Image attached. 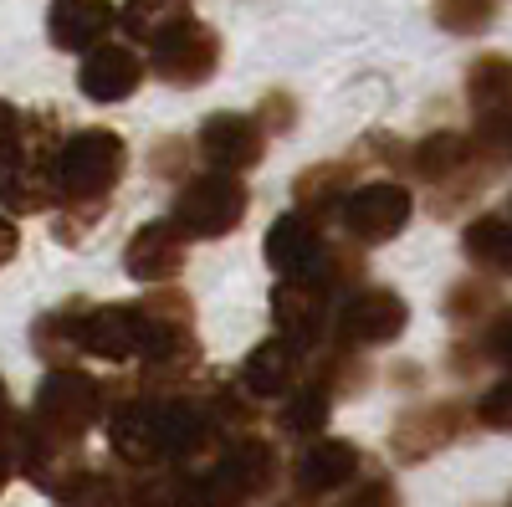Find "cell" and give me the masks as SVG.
Instances as JSON below:
<instances>
[{
    "instance_id": "cell-22",
    "label": "cell",
    "mask_w": 512,
    "mask_h": 507,
    "mask_svg": "<svg viewBox=\"0 0 512 507\" xmlns=\"http://www.w3.org/2000/svg\"><path fill=\"white\" fill-rule=\"evenodd\" d=\"M328 415H333V390L323 385V379H297V385L282 395V410H277V426L282 436H297V441H313L323 436L328 426Z\"/></svg>"
},
{
    "instance_id": "cell-30",
    "label": "cell",
    "mask_w": 512,
    "mask_h": 507,
    "mask_svg": "<svg viewBox=\"0 0 512 507\" xmlns=\"http://www.w3.org/2000/svg\"><path fill=\"white\" fill-rule=\"evenodd\" d=\"M123 507H180V472L175 467H139V477L123 487Z\"/></svg>"
},
{
    "instance_id": "cell-14",
    "label": "cell",
    "mask_w": 512,
    "mask_h": 507,
    "mask_svg": "<svg viewBox=\"0 0 512 507\" xmlns=\"http://www.w3.org/2000/svg\"><path fill=\"white\" fill-rule=\"evenodd\" d=\"M364 467V451L354 441H338V436H318L303 446V456L292 461V482L297 492L308 497H328V492H344Z\"/></svg>"
},
{
    "instance_id": "cell-32",
    "label": "cell",
    "mask_w": 512,
    "mask_h": 507,
    "mask_svg": "<svg viewBox=\"0 0 512 507\" xmlns=\"http://www.w3.org/2000/svg\"><path fill=\"white\" fill-rule=\"evenodd\" d=\"M338 507H400V487L390 477H364L344 487V502Z\"/></svg>"
},
{
    "instance_id": "cell-6",
    "label": "cell",
    "mask_w": 512,
    "mask_h": 507,
    "mask_svg": "<svg viewBox=\"0 0 512 507\" xmlns=\"http://www.w3.org/2000/svg\"><path fill=\"white\" fill-rule=\"evenodd\" d=\"M466 98H472V149L487 169H497L507 159V123H512V72L502 52H487L466 72Z\"/></svg>"
},
{
    "instance_id": "cell-11",
    "label": "cell",
    "mask_w": 512,
    "mask_h": 507,
    "mask_svg": "<svg viewBox=\"0 0 512 507\" xmlns=\"http://www.w3.org/2000/svg\"><path fill=\"white\" fill-rule=\"evenodd\" d=\"M195 154L221 175H246L267 154V129L251 113H210L195 134Z\"/></svg>"
},
{
    "instance_id": "cell-13",
    "label": "cell",
    "mask_w": 512,
    "mask_h": 507,
    "mask_svg": "<svg viewBox=\"0 0 512 507\" xmlns=\"http://www.w3.org/2000/svg\"><path fill=\"white\" fill-rule=\"evenodd\" d=\"M210 467L231 482V492H236L241 502H256V497H267L272 482L282 477V456H277V446L262 441V436H231V441L216 451V461H210Z\"/></svg>"
},
{
    "instance_id": "cell-4",
    "label": "cell",
    "mask_w": 512,
    "mask_h": 507,
    "mask_svg": "<svg viewBox=\"0 0 512 507\" xmlns=\"http://www.w3.org/2000/svg\"><path fill=\"white\" fill-rule=\"evenodd\" d=\"M108 390V446L123 467H159L169 436H164V395H139L134 385H103Z\"/></svg>"
},
{
    "instance_id": "cell-18",
    "label": "cell",
    "mask_w": 512,
    "mask_h": 507,
    "mask_svg": "<svg viewBox=\"0 0 512 507\" xmlns=\"http://www.w3.org/2000/svg\"><path fill=\"white\" fill-rule=\"evenodd\" d=\"M461 431V410L456 405H415L395 420V431H390V451L400 461H425V456H436L441 446H451Z\"/></svg>"
},
{
    "instance_id": "cell-16",
    "label": "cell",
    "mask_w": 512,
    "mask_h": 507,
    "mask_svg": "<svg viewBox=\"0 0 512 507\" xmlns=\"http://www.w3.org/2000/svg\"><path fill=\"white\" fill-rule=\"evenodd\" d=\"M113 21H118V6L113 0H52L47 11V36L57 52H93L113 36Z\"/></svg>"
},
{
    "instance_id": "cell-3",
    "label": "cell",
    "mask_w": 512,
    "mask_h": 507,
    "mask_svg": "<svg viewBox=\"0 0 512 507\" xmlns=\"http://www.w3.org/2000/svg\"><path fill=\"white\" fill-rule=\"evenodd\" d=\"M251 210V190L241 185V175H221V169H210V175H195L180 185L175 195V231L185 241H221L231 236Z\"/></svg>"
},
{
    "instance_id": "cell-5",
    "label": "cell",
    "mask_w": 512,
    "mask_h": 507,
    "mask_svg": "<svg viewBox=\"0 0 512 507\" xmlns=\"http://www.w3.org/2000/svg\"><path fill=\"white\" fill-rule=\"evenodd\" d=\"M216 67H221V36L216 26H205L195 16L164 26L149 41V62H144V72H154L169 88H205L216 77Z\"/></svg>"
},
{
    "instance_id": "cell-15",
    "label": "cell",
    "mask_w": 512,
    "mask_h": 507,
    "mask_svg": "<svg viewBox=\"0 0 512 507\" xmlns=\"http://www.w3.org/2000/svg\"><path fill=\"white\" fill-rule=\"evenodd\" d=\"M180 267H185V236L175 231V221H149L123 246V272L134 282H144V287H159L169 277H180Z\"/></svg>"
},
{
    "instance_id": "cell-20",
    "label": "cell",
    "mask_w": 512,
    "mask_h": 507,
    "mask_svg": "<svg viewBox=\"0 0 512 507\" xmlns=\"http://www.w3.org/2000/svg\"><path fill=\"white\" fill-rule=\"evenodd\" d=\"M297 364H303V354H297L287 338H262L246 359H241V374H236V385L241 395L251 400H282L292 385H297Z\"/></svg>"
},
{
    "instance_id": "cell-12",
    "label": "cell",
    "mask_w": 512,
    "mask_h": 507,
    "mask_svg": "<svg viewBox=\"0 0 512 507\" xmlns=\"http://www.w3.org/2000/svg\"><path fill=\"white\" fill-rule=\"evenodd\" d=\"M144 82V57L123 41H103V47L82 52V67H77V88L88 103H123L134 98Z\"/></svg>"
},
{
    "instance_id": "cell-10",
    "label": "cell",
    "mask_w": 512,
    "mask_h": 507,
    "mask_svg": "<svg viewBox=\"0 0 512 507\" xmlns=\"http://www.w3.org/2000/svg\"><path fill=\"white\" fill-rule=\"evenodd\" d=\"M149 349V313L139 303H88L82 318V354L103 364H134Z\"/></svg>"
},
{
    "instance_id": "cell-28",
    "label": "cell",
    "mask_w": 512,
    "mask_h": 507,
    "mask_svg": "<svg viewBox=\"0 0 512 507\" xmlns=\"http://www.w3.org/2000/svg\"><path fill=\"white\" fill-rule=\"evenodd\" d=\"M497 313H502V298H497V287L487 277H466V282H456L446 292V318L456 328H482Z\"/></svg>"
},
{
    "instance_id": "cell-33",
    "label": "cell",
    "mask_w": 512,
    "mask_h": 507,
    "mask_svg": "<svg viewBox=\"0 0 512 507\" xmlns=\"http://www.w3.org/2000/svg\"><path fill=\"white\" fill-rule=\"evenodd\" d=\"M477 426L487 431H507V420H512V379H497V385L487 395H477Z\"/></svg>"
},
{
    "instance_id": "cell-27",
    "label": "cell",
    "mask_w": 512,
    "mask_h": 507,
    "mask_svg": "<svg viewBox=\"0 0 512 507\" xmlns=\"http://www.w3.org/2000/svg\"><path fill=\"white\" fill-rule=\"evenodd\" d=\"M190 16V0H128V6H118V31L128 41H139V47H149V41L164 31V26H175Z\"/></svg>"
},
{
    "instance_id": "cell-1",
    "label": "cell",
    "mask_w": 512,
    "mask_h": 507,
    "mask_svg": "<svg viewBox=\"0 0 512 507\" xmlns=\"http://www.w3.org/2000/svg\"><path fill=\"white\" fill-rule=\"evenodd\" d=\"M123 169H128V144L103 129V123H93V129H77L62 139L57 149V164H52V175H57V200L77 205V210H108L118 180H123Z\"/></svg>"
},
{
    "instance_id": "cell-17",
    "label": "cell",
    "mask_w": 512,
    "mask_h": 507,
    "mask_svg": "<svg viewBox=\"0 0 512 507\" xmlns=\"http://www.w3.org/2000/svg\"><path fill=\"white\" fill-rule=\"evenodd\" d=\"M323 251V226L313 216H303V210H287V216H277L262 236V257L277 277H308L313 262Z\"/></svg>"
},
{
    "instance_id": "cell-9",
    "label": "cell",
    "mask_w": 512,
    "mask_h": 507,
    "mask_svg": "<svg viewBox=\"0 0 512 507\" xmlns=\"http://www.w3.org/2000/svg\"><path fill=\"white\" fill-rule=\"evenodd\" d=\"M272 323H277V338H287L297 354H313L328 338L333 298L323 292L318 277H277V287H272Z\"/></svg>"
},
{
    "instance_id": "cell-21",
    "label": "cell",
    "mask_w": 512,
    "mask_h": 507,
    "mask_svg": "<svg viewBox=\"0 0 512 507\" xmlns=\"http://www.w3.org/2000/svg\"><path fill=\"white\" fill-rule=\"evenodd\" d=\"M185 395H190V405L200 410V420H205V426L216 431L221 441L246 436V431H251V420H256V400L241 395V385H231V379H205L200 390L185 385Z\"/></svg>"
},
{
    "instance_id": "cell-37",
    "label": "cell",
    "mask_w": 512,
    "mask_h": 507,
    "mask_svg": "<svg viewBox=\"0 0 512 507\" xmlns=\"http://www.w3.org/2000/svg\"><path fill=\"white\" fill-rule=\"evenodd\" d=\"M11 415V395H6V379H0V420Z\"/></svg>"
},
{
    "instance_id": "cell-24",
    "label": "cell",
    "mask_w": 512,
    "mask_h": 507,
    "mask_svg": "<svg viewBox=\"0 0 512 507\" xmlns=\"http://www.w3.org/2000/svg\"><path fill=\"white\" fill-rule=\"evenodd\" d=\"M461 251H466V262H472L482 277H502L512 267V231H507L502 210H487V216H477L472 226H466Z\"/></svg>"
},
{
    "instance_id": "cell-8",
    "label": "cell",
    "mask_w": 512,
    "mask_h": 507,
    "mask_svg": "<svg viewBox=\"0 0 512 507\" xmlns=\"http://www.w3.org/2000/svg\"><path fill=\"white\" fill-rule=\"evenodd\" d=\"M405 323H410V308H405L400 292H390V287H354L328 328L338 333L344 349H374V344H395V338L405 333Z\"/></svg>"
},
{
    "instance_id": "cell-25",
    "label": "cell",
    "mask_w": 512,
    "mask_h": 507,
    "mask_svg": "<svg viewBox=\"0 0 512 507\" xmlns=\"http://www.w3.org/2000/svg\"><path fill=\"white\" fill-rule=\"evenodd\" d=\"M297 210L303 216H313V221H323V216H333L338 205H344V195L354 190V164H313V169H303L297 175Z\"/></svg>"
},
{
    "instance_id": "cell-29",
    "label": "cell",
    "mask_w": 512,
    "mask_h": 507,
    "mask_svg": "<svg viewBox=\"0 0 512 507\" xmlns=\"http://www.w3.org/2000/svg\"><path fill=\"white\" fill-rule=\"evenodd\" d=\"M57 507H123V487L108 477V472H72L57 492Z\"/></svg>"
},
{
    "instance_id": "cell-34",
    "label": "cell",
    "mask_w": 512,
    "mask_h": 507,
    "mask_svg": "<svg viewBox=\"0 0 512 507\" xmlns=\"http://www.w3.org/2000/svg\"><path fill=\"white\" fill-rule=\"evenodd\" d=\"M16 134H21V108L0 98V159L16 149Z\"/></svg>"
},
{
    "instance_id": "cell-2",
    "label": "cell",
    "mask_w": 512,
    "mask_h": 507,
    "mask_svg": "<svg viewBox=\"0 0 512 507\" xmlns=\"http://www.w3.org/2000/svg\"><path fill=\"white\" fill-rule=\"evenodd\" d=\"M108 410V390L103 379L82 374L72 364L52 369L47 379L36 385V400H31V426L47 431V436H62V441H82Z\"/></svg>"
},
{
    "instance_id": "cell-36",
    "label": "cell",
    "mask_w": 512,
    "mask_h": 507,
    "mask_svg": "<svg viewBox=\"0 0 512 507\" xmlns=\"http://www.w3.org/2000/svg\"><path fill=\"white\" fill-rule=\"evenodd\" d=\"M272 507H318V497H308V492H287V497H277Z\"/></svg>"
},
{
    "instance_id": "cell-23",
    "label": "cell",
    "mask_w": 512,
    "mask_h": 507,
    "mask_svg": "<svg viewBox=\"0 0 512 507\" xmlns=\"http://www.w3.org/2000/svg\"><path fill=\"white\" fill-rule=\"evenodd\" d=\"M82 318H88V303H62V308H52V313L36 318L31 344H36V354L47 359L52 369L82 359Z\"/></svg>"
},
{
    "instance_id": "cell-19",
    "label": "cell",
    "mask_w": 512,
    "mask_h": 507,
    "mask_svg": "<svg viewBox=\"0 0 512 507\" xmlns=\"http://www.w3.org/2000/svg\"><path fill=\"white\" fill-rule=\"evenodd\" d=\"M57 205V175L52 164H31L6 154L0 159V216H41V210Z\"/></svg>"
},
{
    "instance_id": "cell-35",
    "label": "cell",
    "mask_w": 512,
    "mask_h": 507,
    "mask_svg": "<svg viewBox=\"0 0 512 507\" xmlns=\"http://www.w3.org/2000/svg\"><path fill=\"white\" fill-rule=\"evenodd\" d=\"M16 251H21V231H16L11 216H0V267L16 262Z\"/></svg>"
},
{
    "instance_id": "cell-7",
    "label": "cell",
    "mask_w": 512,
    "mask_h": 507,
    "mask_svg": "<svg viewBox=\"0 0 512 507\" xmlns=\"http://www.w3.org/2000/svg\"><path fill=\"white\" fill-rule=\"evenodd\" d=\"M410 210H415V195L400 180H369L344 195L338 221H344L349 246H384L410 226Z\"/></svg>"
},
{
    "instance_id": "cell-31",
    "label": "cell",
    "mask_w": 512,
    "mask_h": 507,
    "mask_svg": "<svg viewBox=\"0 0 512 507\" xmlns=\"http://www.w3.org/2000/svg\"><path fill=\"white\" fill-rule=\"evenodd\" d=\"M497 16V0H436V26L451 36H482Z\"/></svg>"
},
{
    "instance_id": "cell-38",
    "label": "cell",
    "mask_w": 512,
    "mask_h": 507,
    "mask_svg": "<svg viewBox=\"0 0 512 507\" xmlns=\"http://www.w3.org/2000/svg\"><path fill=\"white\" fill-rule=\"evenodd\" d=\"M6 482H11V472H6V461H0V492H6Z\"/></svg>"
},
{
    "instance_id": "cell-26",
    "label": "cell",
    "mask_w": 512,
    "mask_h": 507,
    "mask_svg": "<svg viewBox=\"0 0 512 507\" xmlns=\"http://www.w3.org/2000/svg\"><path fill=\"white\" fill-rule=\"evenodd\" d=\"M477 159V149H472V139L466 134H456V129H441V134H425L415 149H410V164H415V175L420 180H431V185H441V180H451L456 169H466Z\"/></svg>"
}]
</instances>
